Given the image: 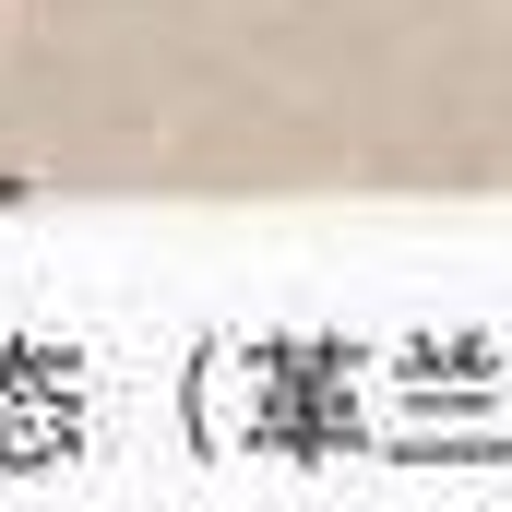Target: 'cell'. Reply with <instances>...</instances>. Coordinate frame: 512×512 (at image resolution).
<instances>
[{
  "label": "cell",
  "mask_w": 512,
  "mask_h": 512,
  "mask_svg": "<svg viewBox=\"0 0 512 512\" xmlns=\"http://www.w3.org/2000/svg\"><path fill=\"white\" fill-rule=\"evenodd\" d=\"M12 203H36V179H24V167H0V215H12Z\"/></svg>",
  "instance_id": "6da1fadb"
}]
</instances>
